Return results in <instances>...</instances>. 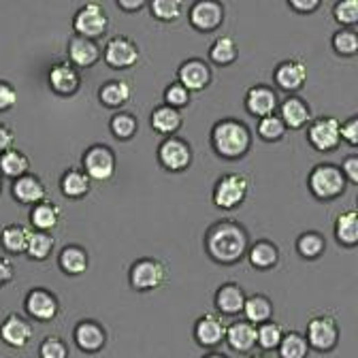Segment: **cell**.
Instances as JSON below:
<instances>
[{"instance_id": "6da1fadb", "label": "cell", "mask_w": 358, "mask_h": 358, "mask_svg": "<svg viewBox=\"0 0 358 358\" xmlns=\"http://www.w3.org/2000/svg\"><path fill=\"white\" fill-rule=\"evenodd\" d=\"M250 248V233L237 220H217L205 233V250L217 264L231 266L245 258Z\"/></svg>"}, {"instance_id": "7a4b0ae2", "label": "cell", "mask_w": 358, "mask_h": 358, "mask_svg": "<svg viewBox=\"0 0 358 358\" xmlns=\"http://www.w3.org/2000/svg\"><path fill=\"white\" fill-rule=\"evenodd\" d=\"M211 148L220 158L239 160L252 148V130L237 117L217 120L211 128Z\"/></svg>"}, {"instance_id": "3957f363", "label": "cell", "mask_w": 358, "mask_h": 358, "mask_svg": "<svg viewBox=\"0 0 358 358\" xmlns=\"http://www.w3.org/2000/svg\"><path fill=\"white\" fill-rule=\"evenodd\" d=\"M307 188L318 201H333V199H339L345 192L348 182H345V177H343V173H341V169L337 164L320 162V164H316L309 171Z\"/></svg>"}, {"instance_id": "277c9868", "label": "cell", "mask_w": 358, "mask_h": 358, "mask_svg": "<svg viewBox=\"0 0 358 358\" xmlns=\"http://www.w3.org/2000/svg\"><path fill=\"white\" fill-rule=\"evenodd\" d=\"M169 280V268L160 258L143 256L137 258L128 268V284L137 292H154Z\"/></svg>"}, {"instance_id": "5b68a950", "label": "cell", "mask_w": 358, "mask_h": 358, "mask_svg": "<svg viewBox=\"0 0 358 358\" xmlns=\"http://www.w3.org/2000/svg\"><path fill=\"white\" fill-rule=\"evenodd\" d=\"M250 194V179L243 173L222 175L211 192V201L220 209H237L245 203Z\"/></svg>"}, {"instance_id": "8992f818", "label": "cell", "mask_w": 358, "mask_h": 358, "mask_svg": "<svg viewBox=\"0 0 358 358\" xmlns=\"http://www.w3.org/2000/svg\"><path fill=\"white\" fill-rule=\"evenodd\" d=\"M305 339L309 350H316L320 354H329L339 343V324L333 313H316L311 316L305 329Z\"/></svg>"}, {"instance_id": "52a82bcc", "label": "cell", "mask_w": 358, "mask_h": 358, "mask_svg": "<svg viewBox=\"0 0 358 358\" xmlns=\"http://www.w3.org/2000/svg\"><path fill=\"white\" fill-rule=\"evenodd\" d=\"M81 169L92 182H109L117 169V156L107 143H92L81 158Z\"/></svg>"}, {"instance_id": "ba28073f", "label": "cell", "mask_w": 358, "mask_h": 358, "mask_svg": "<svg viewBox=\"0 0 358 358\" xmlns=\"http://www.w3.org/2000/svg\"><path fill=\"white\" fill-rule=\"evenodd\" d=\"M109 28V13L101 3H85L77 9L73 17V30L77 36L96 41Z\"/></svg>"}, {"instance_id": "9c48e42d", "label": "cell", "mask_w": 358, "mask_h": 358, "mask_svg": "<svg viewBox=\"0 0 358 358\" xmlns=\"http://www.w3.org/2000/svg\"><path fill=\"white\" fill-rule=\"evenodd\" d=\"M139 58H141V50H139L137 41H132L126 34L111 36L103 48V60L111 69H117V71L132 69L139 62Z\"/></svg>"}, {"instance_id": "30bf717a", "label": "cell", "mask_w": 358, "mask_h": 358, "mask_svg": "<svg viewBox=\"0 0 358 358\" xmlns=\"http://www.w3.org/2000/svg\"><path fill=\"white\" fill-rule=\"evenodd\" d=\"M24 309L36 322H52L60 313V299L54 290L36 286V288L28 290V294L24 299Z\"/></svg>"}, {"instance_id": "8fae6325", "label": "cell", "mask_w": 358, "mask_h": 358, "mask_svg": "<svg viewBox=\"0 0 358 358\" xmlns=\"http://www.w3.org/2000/svg\"><path fill=\"white\" fill-rule=\"evenodd\" d=\"M192 145L182 137H164L158 145V162L171 173H182L192 164Z\"/></svg>"}, {"instance_id": "7c38bea8", "label": "cell", "mask_w": 358, "mask_h": 358, "mask_svg": "<svg viewBox=\"0 0 358 358\" xmlns=\"http://www.w3.org/2000/svg\"><path fill=\"white\" fill-rule=\"evenodd\" d=\"M307 141L316 152H322V154L335 152L341 145L339 120H335L331 115H322V117L311 120L307 126Z\"/></svg>"}, {"instance_id": "4fadbf2b", "label": "cell", "mask_w": 358, "mask_h": 358, "mask_svg": "<svg viewBox=\"0 0 358 358\" xmlns=\"http://www.w3.org/2000/svg\"><path fill=\"white\" fill-rule=\"evenodd\" d=\"M224 5L217 0H196L188 9V20L199 32H213L224 24Z\"/></svg>"}, {"instance_id": "5bb4252c", "label": "cell", "mask_w": 358, "mask_h": 358, "mask_svg": "<svg viewBox=\"0 0 358 358\" xmlns=\"http://www.w3.org/2000/svg\"><path fill=\"white\" fill-rule=\"evenodd\" d=\"M73 341L83 354H99L107 345V331L99 320H79L73 331Z\"/></svg>"}, {"instance_id": "9a60e30c", "label": "cell", "mask_w": 358, "mask_h": 358, "mask_svg": "<svg viewBox=\"0 0 358 358\" xmlns=\"http://www.w3.org/2000/svg\"><path fill=\"white\" fill-rule=\"evenodd\" d=\"M48 83L52 87V92L58 96H75L81 87V71L73 66L69 60L56 62L50 69Z\"/></svg>"}, {"instance_id": "2e32d148", "label": "cell", "mask_w": 358, "mask_h": 358, "mask_svg": "<svg viewBox=\"0 0 358 358\" xmlns=\"http://www.w3.org/2000/svg\"><path fill=\"white\" fill-rule=\"evenodd\" d=\"M211 79H213L211 66L203 58H188L177 69V81L182 83L188 92H201V90H205L211 83Z\"/></svg>"}, {"instance_id": "e0dca14e", "label": "cell", "mask_w": 358, "mask_h": 358, "mask_svg": "<svg viewBox=\"0 0 358 358\" xmlns=\"http://www.w3.org/2000/svg\"><path fill=\"white\" fill-rule=\"evenodd\" d=\"M278 107H280V99L271 85L256 83L245 92V109L250 115H254L258 120H262L266 115H273Z\"/></svg>"}, {"instance_id": "ac0fdd59", "label": "cell", "mask_w": 358, "mask_h": 358, "mask_svg": "<svg viewBox=\"0 0 358 358\" xmlns=\"http://www.w3.org/2000/svg\"><path fill=\"white\" fill-rule=\"evenodd\" d=\"M32 335H34L32 324L24 316H20V313H9V316L0 322V339L13 350L28 348L32 341Z\"/></svg>"}, {"instance_id": "d6986e66", "label": "cell", "mask_w": 358, "mask_h": 358, "mask_svg": "<svg viewBox=\"0 0 358 358\" xmlns=\"http://www.w3.org/2000/svg\"><path fill=\"white\" fill-rule=\"evenodd\" d=\"M66 54H69V62L73 66H77L79 71L94 66L103 58V50H101V45L96 41L85 38V36H77V34H73L69 38Z\"/></svg>"}, {"instance_id": "ffe728a7", "label": "cell", "mask_w": 358, "mask_h": 358, "mask_svg": "<svg viewBox=\"0 0 358 358\" xmlns=\"http://www.w3.org/2000/svg\"><path fill=\"white\" fill-rule=\"evenodd\" d=\"M11 196L20 205H38L48 199V186L36 173H26L17 179H13L11 184Z\"/></svg>"}, {"instance_id": "44dd1931", "label": "cell", "mask_w": 358, "mask_h": 358, "mask_svg": "<svg viewBox=\"0 0 358 358\" xmlns=\"http://www.w3.org/2000/svg\"><path fill=\"white\" fill-rule=\"evenodd\" d=\"M273 81L286 92H299L307 81V64L301 58H288L275 66Z\"/></svg>"}, {"instance_id": "7402d4cb", "label": "cell", "mask_w": 358, "mask_h": 358, "mask_svg": "<svg viewBox=\"0 0 358 358\" xmlns=\"http://www.w3.org/2000/svg\"><path fill=\"white\" fill-rule=\"evenodd\" d=\"M194 341L203 348H215L227 337V322H224L217 313H203L194 322Z\"/></svg>"}, {"instance_id": "603a6c76", "label": "cell", "mask_w": 358, "mask_h": 358, "mask_svg": "<svg viewBox=\"0 0 358 358\" xmlns=\"http://www.w3.org/2000/svg\"><path fill=\"white\" fill-rule=\"evenodd\" d=\"M245 290L241 284L237 282H224L217 290H215V309L224 316H237V313L243 311V303H245Z\"/></svg>"}, {"instance_id": "cb8c5ba5", "label": "cell", "mask_w": 358, "mask_h": 358, "mask_svg": "<svg viewBox=\"0 0 358 358\" xmlns=\"http://www.w3.org/2000/svg\"><path fill=\"white\" fill-rule=\"evenodd\" d=\"M227 345L233 352L248 354L256 348V327L248 320H235L227 324V337H224Z\"/></svg>"}, {"instance_id": "d4e9b609", "label": "cell", "mask_w": 358, "mask_h": 358, "mask_svg": "<svg viewBox=\"0 0 358 358\" xmlns=\"http://www.w3.org/2000/svg\"><path fill=\"white\" fill-rule=\"evenodd\" d=\"M280 120L286 124V128L290 130H301L305 126H309L311 117V109L307 105V101H303L301 96L290 94L282 105H280Z\"/></svg>"}, {"instance_id": "484cf974", "label": "cell", "mask_w": 358, "mask_h": 358, "mask_svg": "<svg viewBox=\"0 0 358 358\" xmlns=\"http://www.w3.org/2000/svg\"><path fill=\"white\" fill-rule=\"evenodd\" d=\"M60 192H62V196H66L71 201L85 199L90 192H92V179L85 175L83 169L71 166L60 177Z\"/></svg>"}, {"instance_id": "4316f807", "label": "cell", "mask_w": 358, "mask_h": 358, "mask_svg": "<svg viewBox=\"0 0 358 358\" xmlns=\"http://www.w3.org/2000/svg\"><path fill=\"white\" fill-rule=\"evenodd\" d=\"M245 256L254 268H258V271H268V268L278 266L282 252H280L278 243L268 241V239H258L256 243H250Z\"/></svg>"}, {"instance_id": "83f0119b", "label": "cell", "mask_w": 358, "mask_h": 358, "mask_svg": "<svg viewBox=\"0 0 358 358\" xmlns=\"http://www.w3.org/2000/svg\"><path fill=\"white\" fill-rule=\"evenodd\" d=\"M60 220H62V209L50 199H45L43 203L30 209V227L34 231L52 233L54 229L60 227Z\"/></svg>"}, {"instance_id": "f1b7e54d", "label": "cell", "mask_w": 358, "mask_h": 358, "mask_svg": "<svg viewBox=\"0 0 358 358\" xmlns=\"http://www.w3.org/2000/svg\"><path fill=\"white\" fill-rule=\"evenodd\" d=\"M58 266L66 275H81L90 266V254L79 243H69L58 252Z\"/></svg>"}, {"instance_id": "f546056e", "label": "cell", "mask_w": 358, "mask_h": 358, "mask_svg": "<svg viewBox=\"0 0 358 358\" xmlns=\"http://www.w3.org/2000/svg\"><path fill=\"white\" fill-rule=\"evenodd\" d=\"M273 311H275V307H273L271 299H268L266 294H262V292H254V294L245 296L241 313L245 316L243 320H248L254 327H258V324H264L268 320H273Z\"/></svg>"}, {"instance_id": "4dcf8cb0", "label": "cell", "mask_w": 358, "mask_h": 358, "mask_svg": "<svg viewBox=\"0 0 358 358\" xmlns=\"http://www.w3.org/2000/svg\"><path fill=\"white\" fill-rule=\"evenodd\" d=\"M30 235H32V229L24 227V224H17V222L7 224V227L0 231V245H3V250L11 256L26 254Z\"/></svg>"}, {"instance_id": "1f68e13d", "label": "cell", "mask_w": 358, "mask_h": 358, "mask_svg": "<svg viewBox=\"0 0 358 358\" xmlns=\"http://www.w3.org/2000/svg\"><path fill=\"white\" fill-rule=\"evenodd\" d=\"M132 99V87L124 79H109L99 87V101L109 109H122Z\"/></svg>"}, {"instance_id": "d6a6232c", "label": "cell", "mask_w": 358, "mask_h": 358, "mask_svg": "<svg viewBox=\"0 0 358 358\" xmlns=\"http://www.w3.org/2000/svg\"><path fill=\"white\" fill-rule=\"evenodd\" d=\"M150 124L158 134H164V137H173V134L182 128L184 117L182 111H177L169 105H158L152 115H150Z\"/></svg>"}, {"instance_id": "836d02e7", "label": "cell", "mask_w": 358, "mask_h": 358, "mask_svg": "<svg viewBox=\"0 0 358 358\" xmlns=\"http://www.w3.org/2000/svg\"><path fill=\"white\" fill-rule=\"evenodd\" d=\"M335 239L343 248L358 245V213L356 209H345L335 220Z\"/></svg>"}, {"instance_id": "e575fe53", "label": "cell", "mask_w": 358, "mask_h": 358, "mask_svg": "<svg viewBox=\"0 0 358 358\" xmlns=\"http://www.w3.org/2000/svg\"><path fill=\"white\" fill-rule=\"evenodd\" d=\"M237 58H239V45H237L235 36L222 34V36H217L211 43V48H209V60L215 66H229Z\"/></svg>"}, {"instance_id": "d590c367", "label": "cell", "mask_w": 358, "mask_h": 358, "mask_svg": "<svg viewBox=\"0 0 358 358\" xmlns=\"http://www.w3.org/2000/svg\"><path fill=\"white\" fill-rule=\"evenodd\" d=\"M30 173V158L17 150V148H11L9 152L0 154V175L7 177V179H17L22 175Z\"/></svg>"}, {"instance_id": "8d00e7d4", "label": "cell", "mask_w": 358, "mask_h": 358, "mask_svg": "<svg viewBox=\"0 0 358 358\" xmlns=\"http://www.w3.org/2000/svg\"><path fill=\"white\" fill-rule=\"evenodd\" d=\"M296 252L305 260H316L327 252V239L318 231H305L296 239Z\"/></svg>"}, {"instance_id": "74e56055", "label": "cell", "mask_w": 358, "mask_h": 358, "mask_svg": "<svg viewBox=\"0 0 358 358\" xmlns=\"http://www.w3.org/2000/svg\"><path fill=\"white\" fill-rule=\"evenodd\" d=\"M56 250V239L52 233H43V231H32L30 235V243H28V250H26V256L30 260H36V262H45Z\"/></svg>"}, {"instance_id": "f35d334b", "label": "cell", "mask_w": 358, "mask_h": 358, "mask_svg": "<svg viewBox=\"0 0 358 358\" xmlns=\"http://www.w3.org/2000/svg\"><path fill=\"white\" fill-rule=\"evenodd\" d=\"M280 358H307L309 356V343L303 333L299 331H286L280 345H278Z\"/></svg>"}, {"instance_id": "ab89813d", "label": "cell", "mask_w": 358, "mask_h": 358, "mask_svg": "<svg viewBox=\"0 0 358 358\" xmlns=\"http://www.w3.org/2000/svg\"><path fill=\"white\" fill-rule=\"evenodd\" d=\"M109 130L113 132V137L120 141H130L139 130V120L130 111H117L109 120Z\"/></svg>"}, {"instance_id": "60d3db41", "label": "cell", "mask_w": 358, "mask_h": 358, "mask_svg": "<svg viewBox=\"0 0 358 358\" xmlns=\"http://www.w3.org/2000/svg\"><path fill=\"white\" fill-rule=\"evenodd\" d=\"M284 327L275 320H268L264 324H258L256 327V345L264 352H273L278 350L282 337H284Z\"/></svg>"}, {"instance_id": "b9f144b4", "label": "cell", "mask_w": 358, "mask_h": 358, "mask_svg": "<svg viewBox=\"0 0 358 358\" xmlns=\"http://www.w3.org/2000/svg\"><path fill=\"white\" fill-rule=\"evenodd\" d=\"M258 137L266 143H273V141H282L284 134L288 132L286 124L280 120V115H266L262 120H258Z\"/></svg>"}, {"instance_id": "7bdbcfd3", "label": "cell", "mask_w": 358, "mask_h": 358, "mask_svg": "<svg viewBox=\"0 0 358 358\" xmlns=\"http://www.w3.org/2000/svg\"><path fill=\"white\" fill-rule=\"evenodd\" d=\"M184 9L186 5L182 0H154V3H150V11L158 22H177Z\"/></svg>"}, {"instance_id": "ee69618b", "label": "cell", "mask_w": 358, "mask_h": 358, "mask_svg": "<svg viewBox=\"0 0 358 358\" xmlns=\"http://www.w3.org/2000/svg\"><path fill=\"white\" fill-rule=\"evenodd\" d=\"M333 50L339 54V56H345V58H352L356 56L358 52V34L354 28H339L335 34H333Z\"/></svg>"}, {"instance_id": "f6af8a7d", "label": "cell", "mask_w": 358, "mask_h": 358, "mask_svg": "<svg viewBox=\"0 0 358 358\" xmlns=\"http://www.w3.org/2000/svg\"><path fill=\"white\" fill-rule=\"evenodd\" d=\"M71 350L60 335H45L38 345V358H69Z\"/></svg>"}, {"instance_id": "bcb514c9", "label": "cell", "mask_w": 358, "mask_h": 358, "mask_svg": "<svg viewBox=\"0 0 358 358\" xmlns=\"http://www.w3.org/2000/svg\"><path fill=\"white\" fill-rule=\"evenodd\" d=\"M333 17L341 28H352L358 24V0H339L333 7Z\"/></svg>"}, {"instance_id": "7dc6e473", "label": "cell", "mask_w": 358, "mask_h": 358, "mask_svg": "<svg viewBox=\"0 0 358 358\" xmlns=\"http://www.w3.org/2000/svg\"><path fill=\"white\" fill-rule=\"evenodd\" d=\"M164 105H169V107H173L177 111L184 109V107L190 105V92L179 81H173L164 90Z\"/></svg>"}, {"instance_id": "c3c4849f", "label": "cell", "mask_w": 358, "mask_h": 358, "mask_svg": "<svg viewBox=\"0 0 358 358\" xmlns=\"http://www.w3.org/2000/svg\"><path fill=\"white\" fill-rule=\"evenodd\" d=\"M15 105H17V87L7 79H0V113L11 111Z\"/></svg>"}, {"instance_id": "681fc988", "label": "cell", "mask_w": 358, "mask_h": 358, "mask_svg": "<svg viewBox=\"0 0 358 358\" xmlns=\"http://www.w3.org/2000/svg\"><path fill=\"white\" fill-rule=\"evenodd\" d=\"M339 137H341V141H345L352 148L358 145V117L356 115H352L343 124H339Z\"/></svg>"}, {"instance_id": "f907efd6", "label": "cell", "mask_w": 358, "mask_h": 358, "mask_svg": "<svg viewBox=\"0 0 358 358\" xmlns=\"http://www.w3.org/2000/svg\"><path fill=\"white\" fill-rule=\"evenodd\" d=\"M341 173H343V177H345V182L348 184H358V156L356 154H352V156H348L343 162H341Z\"/></svg>"}, {"instance_id": "816d5d0a", "label": "cell", "mask_w": 358, "mask_h": 358, "mask_svg": "<svg viewBox=\"0 0 358 358\" xmlns=\"http://www.w3.org/2000/svg\"><path fill=\"white\" fill-rule=\"evenodd\" d=\"M15 278V266L9 256H0V288L7 286Z\"/></svg>"}, {"instance_id": "f5cc1de1", "label": "cell", "mask_w": 358, "mask_h": 358, "mask_svg": "<svg viewBox=\"0 0 358 358\" xmlns=\"http://www.w3.org/2000/svg\"><path fill=\"white\" fill-rule=\"evenodd\" d=\"M13 143H15V132H13V128L0 122V154L9 152L13 148Z\"/></svg>"}, {"instance_id": "db71d44e", "label": "cell", "mask_w": 358, "mask_h": 358, "mask_svg": "<svg viewBox=\"0 0 358 358\" xmlns=\"http://www.w3.org/2000/svg\"><path fill=\"white\" fill-rule=\"evenodd\" d=\"M288 7L296 13H313L320 9V0H288Z\"/></svg>"}, {"instance_id": "11a10c76", "label": "cell", "mask_w": 358, "mask_h": 358, "mask_svg": "<svg viewBox=\"0 0 358 358\" xmlns=\"http://www.w3.org/2000/svg\"><path fill=\"white\" fill-rule=\"evenodd\" d=\"M145 7H148L145 0H117V9H122L124 13H134Z\"/></svg>"}, {"instance_id": "9f6ffc18", "label": "cell", "mask_w": 358, "mask_h": 358, "mask_svg": "<svg viewBox=\"0 0 358 358\" xmlns=\"http://www.w3.org/2000/svg\"><path fill=\"white\" fill-rule=\"evenodd\" d=\"M201 358H229L227 354H222V352H209V354H205V356H201Z\"/></svg>"}, {"instance_id": "6f0895ef", "label": "cell", "mask_w": 358, "mask_h": 358, "mask_svg": "<svg viewBox=\"0 0 358 358\" xmlns=\"http://www.w3.org/2000/svg\"><path fill=\"white\" fill-rule=\"evenodd\" d=\"M250 358H271V356H266V354H252Z\"/></svg>"}, {"instance_id": "680465c9", "label": "cell", "mask_w": 358, "mask_h": 358, "mask_svg": "<svg viewBox=\"0 0 358 358\" xmlns=\"http://www.w3.org/2000/svg\"><path fill=\"white\" fill-rule=\"evenodd\" d=\"M0 194H3V175H0Z\"/></svg>"}]
</instances>
